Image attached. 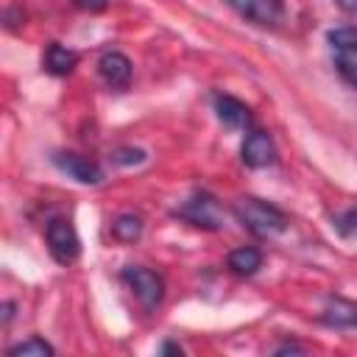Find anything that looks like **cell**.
I'll return each instance as SVG.
<instances>
[{"label":"cell","instance_id":"obj_1","mask_svg":"<svg viewBox=\"0 0 357 357\" xmlns=\"http://www.w3.org/2000/svg\"><path fill=\"white\" fill-rule=\"evenodd\" d=\"M234 215L254 237H273L287 229V215L262 198H240Z\"/></svg>","mask_w":357,"mask_h":357},{"label":"cell","instance_id":"obj_2","mask_svg":"<svg viewBox=\"0 0 357 357\" xmlns=\"http://www.w3.org/2000/svg\"><path fill=\"white\" fill-rule=\"evenodd\" d=\"M329 47H332V59L337 73L357 89V28L354 25H343V28H332L326 33Z\"/></svg>","mask_w":357,"mask_h":357},{"label":"cell","instance_id":"obj_3","mask_svg":"<svg viewBox=\"0 0 357 357\" xmlns=\"http://www.w3.org/2000/svg\"><path fill=\"white\" fill-rule=\"evenodd\" d=\"M176 218H181L198 229H209V231L223 229V209H220L218 198L209 192H195L192 198H187L176 209Z\"/></svg>","mask_w":357,"mask_h":357},{"label":"cell","instance_id":"obj_4","mask_svg":"<svg viewBox=\"0 0 357 357\" xmlns=\"http://www.w3.org/2000/svg\"><path fill=\"white\" fill-rule=\"evenodd\" d=\"M45 240H47L50 257L59 265H70L81 254V240H78V234H75V229L67 218H50L47 229H45Z\"/></svg>","mask_w":357,"mask_h":357},{"label":"cell","instance_id":"obj_5","mask_svg":"<svg viewBox=\"0 0 357 357\" xmlns=\"http://www.w3.org/2000/svg\"><path fill=\"white\" fill-rule=\"evenodd\" d=\"M123 282L131 287V293L137 296V301L145 307V310H156L162 296H165V282L156 271L151 268H139V265H128L123 268Z\"/></svg>","mask_w":357,"mask_h":357},{"label":"cell","instance_id":"obj_6","mask_svg":"<svg viewBox=\"0 0 357 357\" xmlns=\"http://www.w3.org/2000/svg\"><path fill=\"white\" fill-rule=\"evenodd\" d=\"M240 17L254 25L276 28L284 20V0H226Z\"/></svg>","mask_w":357,"mask_h":357},{"label":"cell","instance_id":"obj_7","mask_svg":"<svg viewBox=\"0 0 357 357\" xmlns=\"http://www.w3.org/2000/svg\"><path fill=\"white\" fill-rule=\"evenodd\" d=\"M240 159L245 167H254V170L273 165L276 162V145H273L271 134L257 131V128L248 131V137L243 139V148H240Z\"/></svg>","mask_w":357,"mask_h":357},{"label":"cell","instance_id":"obj_8","mask_svg":"<svg viewBox=\"0 0 357 357\" xmlns=\"http://www.w3.org/2000/svg\"><path fill=\"white\" fill-rule=\"evenodd\" d=\"M53 165L67 173L70 178H75L78 184H100L103 181V170L98 162L81 156V153H73V151H61L53 156Z\"/></svg>","mask_w":357,"mask_h":357},{"label":"cell","instance_id":"obj_9","mask_svg":"<svg viewBox=\"0 0 357 357\" xmlns=\"http://www.w3.org/2000/svg\"><path fill=\"white\" fill-rule=\"evenodd\" d=\"M98 73H100V78H103L109 86L123 89V86H128V81H131V61H128L126 53H120V50H109V53L100 56V61H98Z\"/></svg>","mask_w":357,"mask_h":357},{"label":"cell","instance_id":"obj_10","mask_svg":"<svg viewBox=\"0 0 357 357\" xmlns=\"http://www.w3.org/2000/svg\"><path fill=\"white\" fill-rule=\"evenodd\" d=\"M215 112H218L220 123H226L229 128H251L254 126L251 109L243 100L231 98V95H218L215 98Z\"/></svg>","mask_w":357,"mask_h":357},{"label":"cell","instance_id":"obj_11","mask_svg":"<svg viewBox=\"0 0 357 357\" xmlns=\"http://www.w3.org/2000/svg\"><path fill=\"white\" fill-rule=\"evenodd\" d=\"M324 324L337 326V329H351L357 326V301H349L343 296H329L324 304Z\"/></svg>","mask_w":357,"mask_h":357},{"label":"cell","instance_id":"obj_12","mask_svg":"<svg viewBox=\"0 0 357 357\" xmlns=\"http://www.w3.org/2000/svg\"><path fill=\"white\" fill-rule=\"evenodd\" d=\"M75 64H78V56L73 50H67L64 45H59V42H50L45 56H42V67L53 75H67V73L75 70Z\"/></svg>","mask_w":357,"mask_h":357},{"label":"cell","instance_id":"obj_13","mask_svg":"<svg viewBox=\"0 0 357 357\" xmlns=\"http://www.w3.org/2000/svg\"><path fill=\"white\" fill-rule=\"evenodd\" d=\"M226 265L237 273V276H251L262 268V251L259 248H251V245H240L229 254Z\"/></svg>","mask_w":357,"mask_h":357},{"label":"cell","instance_id":"obj_14","mask_svg":"<svg viewBox=\"0 0 357 357\" xmlns=\"http://www.w3.org/2000/svg\"><path fill=\"white\" fill-rule=\"evenodd\" d=\"M139 234H142V218H137V215H120V218H114L112 237L117 243H134V240H139Z\"/></svg>","mask_w":357,"mask_h":357},{"label":"cell","instance_id":"obj_15","mask_svg":"<svg viewBox=\"0 0 357 357\" xmlns=\"http://www.w3.org/2000/svg\"><path fill=\"white\" fill-rule=\"evenodd\" d=\"M53 346L45 340V337H28V340H22V343H17V346H11L8 349V357H53Z\"/></svg>","mask_w":357,"mask_h":357},{"label":"cell","instance_id":"obj_16","mask_svg":"<svg viewBox=\"0 0 357 357\" xmlns=\"http://www.w3.org/2000/svg\"><path fill=\"white\" fill-rule=\"evenodd\" d=\"M335 229H337L343 237L357 234V209H346L343 215H337V218H335Z\"/></svg>","mask_w":357,"mask_h":357},{"label":"cell","instance_id":"obj_17","mask_svg":"<svg viewBox=\"0 0 357 357\" xmlns=\"http://www.w3.org/2000/svg\"><path fill=\"white\" fill-rule=\"evenodd\" d=\"M112 159H114L117 165H137V162L145 159V151H139V148H117V151L112 153Z\"/></svg>","mask_w":357,"mask_h":357},{"label":"cell","instance_id":"obj_18","mask_svg":"<svg viewBox=\"0 0 357 357\" xmlns=\"http://www.w3.org/2000/svg\"><path fill=\"white\" fill-rule=\"evenodd\" d=\"M298 351H304V346L298 343H282L279 349H273V354H298Z\"/></svg>","mask_w":357,"mask_h":357},{"label":"cell","instance_id":"obj_19","mask_svg":"<svg viewBox=\"0 0 357 357\" xmlns=\"http://www.w3.org/2000/svg\"><path fill=\"white\" fill-rule=\"evenodd\" d=\"M81 8H89V11H100L106 6V0H75Z\"/></svg>","mask_w":357,"mask_h":357},{"label":"cell","instance_id":"obj_20","mask_svg":"<svg viewBox=\"0 0 357 357\" xmlns=\"http://www.w3.org/2000/svg\"><path fill=\"white\" fill-rule=\"evenodd\" d=\"M11 315H14V301H6V304H3V324H8Z\"/></svg>","mask_w":357,"mask_h":357},{"label":"cell","instance_id":"obj_21","mask_svg":"<svg viewBox=\"0 0 357 357\" xmlns=\"http://www.w3.org/2000/svg\"><path fill=\"white\" fill-rule=\"evenodd\" d=\"M159 351H162V354H181V346H178V343H165Z\"/></svg>","mask_w":357,"mask_h":357},{"label":"cell","instance_id":"obj_22","mask_svg":"<svg viewBox=\"0 0 357 357\" xmlns=\"http://www.w3.org/2000/svg\"><path fill=\"white\" fill-rule=\"evenodd\" d=\"M343 11H357V0H335Z\"/></svg>","mask_w":357,"mask_h":357}]
</instances>
